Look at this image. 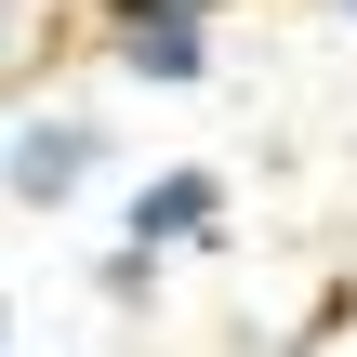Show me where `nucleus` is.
Returning a JSON list of instances; mask_svg holds the SVG:
<instances>
[{
	"mask_svg": "<svg viewBox=\"0 0 357 357\" xmlns=\"http://www.w3.org/2000/svg\"><path fill=\"white\" fill-rule=\"evenodd\" d=\"M0 357H13V291H0Z\"/></svg>",
	"mask_w": 357,
	"mask_h": 357,
	"instance_id": "0eeeda50",
	"label": "nucleus"
},
{
	"mask_svg": "<svg viewBox=\"0 0 357 357\" xmlns=\"http://www.w3.org/2000/svg\"><path fill=\"white\" fill-rule=\"evenodd\" d=\"M93 66L119 93H199L225 66V13H199V0H93Z\"/></svg>",
	"mask_w": 357,
	"mask_h": 357,
	"instance_id": "f03ea898",
	"label": "nucleus"
},
{
	"mask_svg": "<svg viewBox=\"0 0 357 357\" xmlns=\"http://www.w3.org/2000/svg\"><path fill=\"white\" fill-rule=\"evenodd\" d=\"M318 13H331V26H344V40H357V0H318Z\"/></svg>",
	"mask_w": 357,
	"mask_h": 357,
	"instance_id": "423d86ee",
	"label": "nucleus"
},
{
	"mask_svg": "<svg viewBox=\"0 0 357 357\" xmlns=\"http://www.w3.org/2000/svg\"><path fill=\"white\" fill-rule=\"evenodd\" d=\"M106 172H119V119H106L93 93H40V106L13 93V106H0V199H13V212L53 225V212H79Z\"/></svg>",
	"mask_w": 357,
	"mask_h": 357,
	"instance_id": "f257e3e1",
	"label": "nucleus"
},
{
	"mask_svg": "<svg viewBox=\"0 0 357 357\" xmlns=\"http://www.w3.org/2000/svg\"><path fill=\"white\" fill-rule=\"evenodd\" d=\"M26 53H40V13H26V0H0V106L26 93Z\"/></svg>",
	"mask_w": 357,
	"mask_h": 357,
	"instance_id": "20e7f679",
	"label": "nucleus"
},
{
	"mask_svg": "<svg viewBox=\"0 0 357 357\" xmlns=\"http://www.w3.org/2000/svg\"><path fill=\"white\" fill-rule=\"evenodd\" d=\"M225 212H238V185H225L212 159H159V172H132V185H119V252H146V265L172 278L185 252H212V238H225Z\"/></svg>",
	"mask_w": 357,
	"mask_h": 357,
	"instance_id": "7ed1b4c3",
	"label": "nucleus"
},
{
	"mask_svg": "<svg viewBox=\"0 0 357 357\" xmlns=\"http://www.w3.org/2000/svg\"><path fill=\"white\" fill-rule=\"evenodd\" d=\"M93 291H106V305H146V291H159V265H146V252H119V238H106V265H93Z\"/></svg>",
	"mask_w": 357,
	"mask_h": 357,
	"instance_id": "39448f33",
	"label": "nucleus"
},
{
	"mask_svg": "<svg viewBox=\"0 0 357 357\" xmlns=\"http://www.w3.org/2000/svg\"><path fill=\"white\" fill-rule=\"evenodd\" d=\"M199 13H238V0H199Z\"/></svg>",
	"mask_w": 357,
	"mask_h": 357,
	"instance_id": "6e6552de",
	"label": "nucleus"
}]
</instances>
